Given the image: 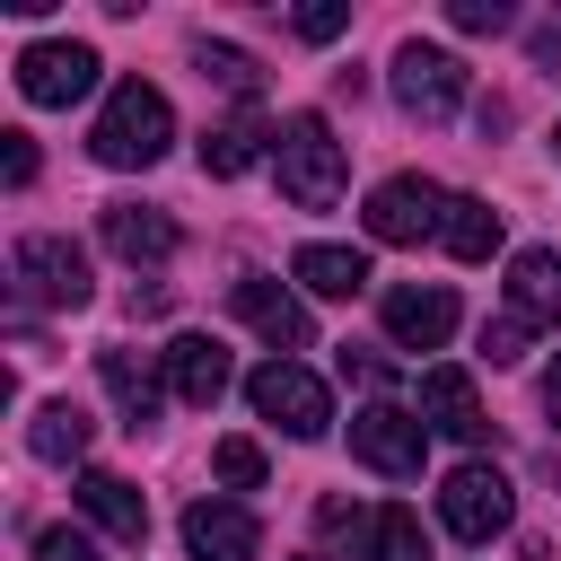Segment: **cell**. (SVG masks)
I'll use <instances>...</instances> for the list:
<instances>
[{
  "label": "cell",
  "mask_w": 561,
  "mask_h": 561,
  "mask_svg": "<svg viewBox=\"0 0 561 561\" xmlns=\"http://www.w3.org/2000/svg\"><path fill=\"white\" fill-rule=\"evenodd\" d=\"M167 140H175V105H167L149 79H123V88L105 96L96 131H88L96 167H158V158H167Z\"/></svg>",
  "instance_id": "6da1fadb"
},
{
  "label": "cell",
  "mask_w": 561,
  "mask_h": 561,
  "mask_svg": "<svg viewBox=\"0 0 561 561\" xmlns=\"http://www.w3.org/2000/svg\"><path fill=\"white\" fill-rule=\"evenodd\" d=\"M272 167H280V193L298 210H333L342 184H351V158H342V140H333L324 114H289L280 140H272Z\"/></svg>",
  "instance_id": "7a4b0ae2"
},
{
  "label": "cell",
  "mask_w": 561,
  "mask_h": 561,
  "mask_svg": "<svg viewBox=\"0 0 561 561\" xmlns=\"http://www.w3.org/2000/svg\"><path fill=\"white\" fill-rule=\"evenodd\" d=\"M245 403H254L272 430H289V438H324V430H333V394H324V377L298 368V359H263V368L245 377Z\"/></svg>",
  "instance_id": "3957f363"
},
{
  "label": "cell",
  "mask_w": 561,
  "mask_h": 561,
  "mask_svg": "<svg viewBox=\"0 0 561 561\" xmlns=\"http://www.w3.org/2000/svg\"><path fill=\"white\" fill-rule=\"evenodd\" d=\"M9 280H18V307H88V254L70 237H18L9 245Z\"/></svg>",
  "instance_id": "277c9868"
},
{
  "label": "cell",
  "mask_w": 561,
  "mask_h": 561,
  "mask_svg": "<svg viewBox=\"0 0 561 561\" xmlns=\"http://www.w3.org/2000/svg\"><path fill=\"white\" fill-rule=\"evenodd\" d=\"M508 517H517V491L500 465H456L438 482V526L456 543H491V535H508Z\"/></svg>",
  "instance_id": "5b68a950"
},
{
  "label": "cell",
  "mask_w": 561,
  "mask_h": 561,
  "mask_svg": "<svg viewBox=\"0 0 561 561\" xmlns=\"http://www.w3.org/2000/svg\"><path fill=\"white\" fill-rule=\"evenodd\" d=\"M386 70H394V105H403L412 123H447V114L465 105V61H456L447 44H421V35H412V44H394Z\"/></svg>",
  "instance_id": "8992f818"
},
{
  "label": "cell",
  "mask_w": 561,
  "mask_h": 561,
  "mask_svg": "<svg viewBox=\"0 0 561 561\" xmlns=\"http://www.w3.org/2000/svg\"><path fill=\"white\" fill-rule=\"evenodd\" d=\"M351 456H359L368 473L412 482L421 456H430V421H421L412 403H368V412H351Z\"/></svg>",
  "instance_id": "52a82bcc"
},
{
  "label": "cell",
  "mask_w": 561,
  "mask_h": 561,
  "mask_svg": "<svg viewBox=\"0 0 561 561\" xmlns=\"http://www.w3.org/2000/svg\"><path fill=\"white\" fill-rule=\"evenodd\" d=\"M438 219H447V193L430 175H386L368 193V210H359V228L377 245H421V237H438Z\"/></svg>",
  "instance_id": "ba28073f"
},
{
  "label": "cell",
  "mask_w": 561,
  "mask_h": 561,
  "mask_svg": "<svg viewBox=\"0 0 561 561\" xmlns=\"http://www.w3.org/2000/svg\"><path fill=\"white\" fill-rule=\"evenodd\" d=\"M88 88H96V53L88 44H61L53 35V44H26L18 53V96L26 105H79Z\"/></svg>",
  "instance_id": "9c48e42d"
},
{
  "label": "cell",
  "mask_w": 561,
  "mask_h": 561,
  "mask_svg": "<svg viewBox=\"0 0 561 561\" xmlns=\"http://www.w3.org/2000/svg\"><path fill=\"white\" fill-rule=\"evenodd\" d=\"M228 307H237V316H245L280 359H289V351H307V307H298L272 272H237V280H228Z\"/></svg>",
  "instance_id": "30bf717a"
},
{
  "label": "cell",
  "mask_w": 561,
  "mask_h": 561,
  "mask_svg": "<svg viewBox=\"0 0 561 561\" xmlns=\"http://www.w3.org/2000/svg\"><path fill=\"white\" fill-rule=\"evenodd\" d=\"M184 552L193 561H254L263 552V526L245 500H193L184 508Z\"/></svg>",
  "instance_id": "8fae6325"
},
{
  "label": "cell",
  "mask_w": 561,
  "mask_h": 561,
  "mask_svg": "<svg viewBox=\"0 0 561 561\" xmlns=\"http://www.w3.org/2000/svg\"><path fill=\"white\" fill-rule=\"evenodd\" d=\"M430 430H447L456 447H482L491 438V412H482V394H473V377L465 368H421V403H412Z\"/></svg>",
  "instance_id": "7c38bea8"
},
{
  "label": "cell",
  "mask_w": 561,
  "mask_h": 561,
  "mask_svg": "<svg viewBox=\"0 0 561 561\" xmlns=\"http://www.w3.org/2000/svg\"><path fill=\"white\" fill-rule=\"evenodd\" d=\"M508 324L517 333H552L561 324V254L552 245L508 254Z\"/></svg>",
  "instance_id": "4fadbf2b"
},
{
  "label": "cell",
  "mask_w": 561,
  "mask_h": 561,
  "mask_svg": "<svg viewBox=\"0 0 561 561\" xmlns=\"http://www.w3.org/2000/svg\"><path fill=\"white\" fill-rule=\"evenodd\" d=\"M158 359H167V394H175V403H193V412H210V403L228 394V377H237V368H228V351H219L210 333H175Z\"/></svg>",
  "instance_id": "5bb4252c"
},
{
  "label": "cell",
  "mask_w": 561,
  "mask_h": 561,
  "mask_svg": "<svg viewBox=\"0 0 561 561\" xmlns=\"http://www.w3.org/2000/svg\"><path fill=\"white\" fill-rule=\"evenodd\" d=\"M386 342L394 351H438L456 333V289H386Z\"/></svg>",
  "instance_id": "9a60e30c"
},
{
  "label": "cell",
  "mask_w": 561,
  "mask_h": 561,
  "mask_svg": "<svg viewBox=\"0 0 561 561\" xmlns=\"http://www.w3.org/2000/svg\"><path fill=\"white\" fill-rule=\"evenodd\" d=\"M96 237H105L123 263H167V254H175V219L149 210V202H105V210H96Z\"/></svg>",
  "instance_id": "2e32d148"
},
{
  "label": "cell",
  "mask_w": 561,
  "mask_h": 561,
  "mask_svg": "<svg viewBox=\"0 0 561 561\" xmlns=\"http://www.w3.org/2000/svg\"><path fill=\"white\" fill-rule=\"evenodd\" d=\"M79 508L114 535V543H149V500L123 482V473H105V465H88L79 473Z\"/></svg>",
  "instance_id": "e0dca14e"
},
{
  "label": "cell",
  "mask_w": 561,
  "mask_h": 561,
  "mask_svg": "<svg viewBox=\"0 0 561 561\" xmlns=\"http://www.w3.org/2000/svg\"><path fill=\"white\" fill-rule=\"evenodd\" d=\"M272 140H280V131H272L254 105H237L228 123H210V140H202V175H219V184H228V175H245V167H254Z\"/></svg>",
  "instance_id": "ac0fdd59"
},
{
  "label": "cell",
  "mask_w": 561,
  "mask_h": 561,
  "mask_svg": "<svg viewBox=\"0 0 561 561\" xmlns=\"http://www.w3.org/2000/svg\"><path fill=\"white\" fill-rule=\"evenodd\" d=\"M438 245H447L456 263H491V254H500V210H491L482 193H447V219H438Z\"/></svg>",
  "instance_id": "d6986e66"
},
{
  "label": "cell",
  "mask_w": 561,
  "mask_h": 561,
  "mask_svg": "<svg viewBox=\"0 0 561 561\" xmlns=\"http://www.w3.org/2000/svg\"><path fill=\"white\" fill-rule=\"evenodd\" d=\"M289 272H298L316 298H359V289H368V254H359V245H298Z\"/></svg>",
  "instance_id": "ffe728a7"
},
{
  "label": "cell",
  "mask_w": 561,
  "mask_h": 561,
  "mask_svg": "<svg viewBox=\"0 0 561 561\" xmlns=\"http://www.w3.org/2000/svg\"><path fill=\"white\" fill-rule=\"evenodd\" d=\"M96 368H105V394L123 403V421L140 430V421L158 412V394H167V386H158V368H149L140 351H123V342H114V351H96Z\"/></svg>",
  "instance_id": "44dd1931"
},
{
  "label": "cell",
  "mask_w": 561,
  "mask_h": 561,
  "mask_svg": "<svg viewBox=\"0 0 561 561\" xmlns=\"http://www.w3.org/2000/svg\"><path fill=\"white\" fill-rule=\"evenodd\" d=\"M88 438H96V421H88L79 403H44V412L26 421V456H44V465H79Z\"/></svg>",
  "instance_id": "7402d4cb"
},
{
  "label": "cell",
  "mask_w": 561,
  "mask_h": 561,
  "mask_svg": "<svg viewBox=\"0 0 561 561\" xmlns=\"http://www.w3.org/2000/svg\"><path fill=\"white\" fill-rule=\"evenodd\" d=\"M359 561H430V535L412 508H377L368 535H359Z\"/></svg>",
  "instance_id": "603a6c76"
},
{
  "label": "cell",
  "mask_w": 561,
  "mask_h": 561,
  "mask_svg": "<svg viewBox=\"0 0 561 561\" xmlns=\"http://www.w3.org/2000/svg\"><path fill=\"white\" fill-rule=\"evenodd\" d=\"M193 61H202V79H219V88H237V96L254 105V79H263V70H254V53H237V44H210V35H202V44H193Z\"/></svg>",
  "instance_id": "cb8c5ba5"
},
{
  "label": "cell",
  "mask_w": 561,
  "mask_h": 561,
  "mask_svg": "<svg viewBox=\"0 0 561 561\" xmlns=\"http://www.w3.org/2000/svg\"><path fill=\"white\" fill-rule=\"evenodd\" d=\"M210 473H219L228 491H263V447H254V438H219V447H210Z\"/></svg>",
  "instance_id": "d4e9b609"
},
{
  "label": "cell",
  "mask_w": 561,
  "mask_h": 561,
  "mask_svg": "<svg viewBox=\"0 0 561 561\" xmlns=\"http://www.w3.org/2000/svg\"><path fill=\"white\" fill-rule=\"evenodd\" d=\"M447 26L456 35H500V26H517V9L508 0H447Z\"/></svg>",
  "instance_id": "484cf974"
},
{
  "label": "cell",
  "mask_w": 561,
  "mask_h": 561,
  "mask_svg": "<svg viewBox=\"0 0 561 561\" xmlns=\"http://www.w3.org/2000/svg\"><path fill=\"white\" fill-rule=\"evenodd\" d=\"M289 26H298V35H307V44H333V35H342V26H351V9H342V0H316V9H298V18H289Z\"/></svg>",
  "instance_id": "4316f807"
},
{
  "label": "cell",
  "mask_w": 561,
  "mask_h": 561,
  "mask_svg": "<svg viewBox=\"0 0 561 561\" xmlns=\"http://www.w3.org/2000/svg\"><path fill=\"white\" fill-rule=\"evenodd\" d=\"M0 175H9L18 193L35 184V140H26V131H0Z\"/></svg>",
  "instance_id": "83f0119b"
},
{
  "label": "cell",
  "mask_w": 561,
  "mask_h": 561,
  "mask_svg": "<svg viewBox=\"0 0 561 561\" xmlns=\"http://www.w3.org/2000/svg\"><path fill=\"white\" fill-rule=\"evenodd\" d=\"M526 342H535V333H517L508 316H500V324H482V359H491V368H508V359H526Z\"/></svg>",
  "instance_id": "f1b7e54d"
},
{
  "label": "cell",
  "mask_w": 561,
  "mask_h": 561,
  "mask_svg": "<svg viewBox=\"0 0 561 561\" xmlns=\"http://www.w3.org/2000/svg\"><path fill=\"white\" fill-rule=\"evenodd\" d=\"M35 561H96V543L70 535V526H44V535H35Z\"/></svg>",
  "instance_id": "f546056e"
},
{
  "label": "cell",
  "mask_w": 561,
  "mask_h": 561,
  "mask_svg": "<svg viewBox=\"0 0 561 561\" xmlns=\"http://www.w3.org/2000/svg\"><path fill=\"white\" fill-rule=\"evenodd\" d=\"M543 421L561 430V351H552V368H543Z\"/></svg>",
  "instance_id": "4dcf8cb0"
},
{
  "label": "cell",
  "mask_w": 561,
  "mask_h": 561,
  "mask_svg": "<svg viewBox=\"0 0 561 561\" xmlns=\"http://www.w3.org/2000/svg\"><path fill=\"white\" fill-rule=\"evenodd\" d=\"M307 561H316V552H307Z\"/></svg>",
  "instance_id": "1f68e13d"
}]
</instances>
